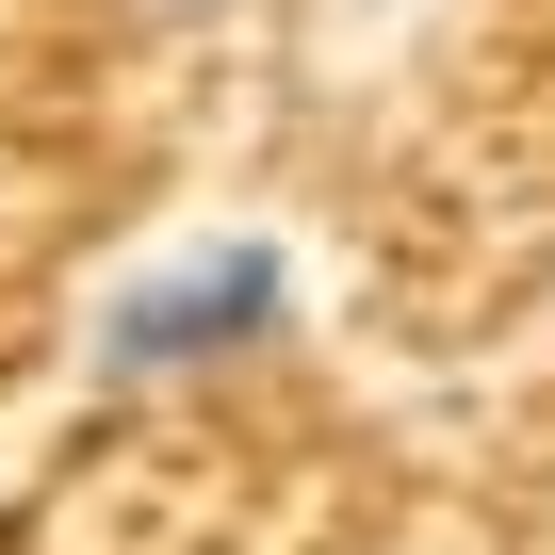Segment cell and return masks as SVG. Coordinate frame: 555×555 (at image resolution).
<instances>
[{"label": "cell", "instance_id": "cell-1", "mask_svg": "<svg viewBox=\"0 0 555 555\" xmlns=\"http://www.w3.org/2000/svg\"><path fill=\"white\" fill-rule=\"evenodd\" d=\"M278 327H295V261H278L261 229H229V245H180L164 278H131V295L99 311V360L115 376H196V360H245Z\"/></svg>", "mask_w": 555, "mask_h": 555}]
</instances>
